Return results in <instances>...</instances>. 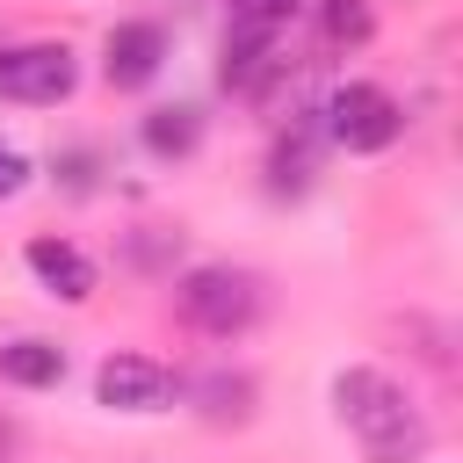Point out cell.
Returning a JSON list of instances; mask_svg holds the SVG:
<instances>
[{
	"label": "cell",
	"mask_w": 463,
	"mask_h": 463,
	"mask_svg": "<svg viewBox=\"0 0 463 463\" xmlns=\"http://www.w3.org/2000/svg\"><path fill=\"white\" fill-rule=\"evenodd\" d=\"M333 405L362 434L369 463H420L427 456V420L412 412V398L383 369H340L333 376Z\"/></svg>",
	"instance_id": "1"
},
{
	"label": "cell",
	"mask_w": 463,
	"mask_h": 463,
	"mask_svg": "<svg viewBox=\"0 0 463 463\" xmlns=\"http://www.w3.org/2000/svg\"><path fill=\"white\" fill-rule=\"evenodd\" d=\"M174 304H181V318H188L195 333L232 340V333H246V326L268 311V289H260V275H246V268H188L181 289H174Z\"/></svg>",
	"instance_id": "2"
},
{
	"label": "cell",
	"mask_w": 463,
	"mask_h": 463,
	"mask_svg": "<svg viewBox=\"0 0 463 463\" xmlns=\"http://www.w3.org/2000/svg\"><path fill=\"white\" fill-rule=\"evenodd\" d=\"M217 80L232 94H246V101H260L275 80H289V36H282V22H232Z\"/></svg>",
	"instance_id": "3"
},
{
	"label": "cell",
	"mask_w": 463,
	"mask_h": 463,
	"mask_svg": "<svg viewBox=\"0 0 463 463\" xmlns=\"http://www.w3.org/2000/svg\"><path fill=\"white\" fill-rule=\"evenodd\" d=\"M333 145H347V152H383V145H398V130H405V109L383 94V87H369V80H354V87H340L333 101H326V123H318Z\"/></svg>",
	"instance_id": "4"
},
{
	"label": "cell",
	"mask_w": 463,
	"mask_h": 463,
	"mask_svg": "<svg viewBox=\"0 0 463 463\" xmlns=\"http://www.w3.org/2000/svg\"><path fill=\"white\" fill-rule=\"evenodd\" d=\"M72 80H80V65H72L65 43H22V51H0V94H7V101L51 109V101L72 94Z\"/></svg>",
	"instance_id": "5"
},
{
	"label": "cell",
	"mask_w": 463,
	"mask_h": 463,
	"mask_svg": "<svg viewBox=\"0 0 463 463\" xmlns=\"http://www.w3.org/2000/svg\"><path fill=\"white\" fill-rule=\"evenodd\" d=\"M94 391H101V405H116V412H159V405L174 398V376H166L152 354H109L101 376H94Z\"/></svg>",
	"instance_id": "6"
},
{
	"label": "cell",
	"mask_w": 463,
	"mask_h": 463,
	"mask_svg": "<svg viewBox=\"0 0 463 463\" xmlns=\"http://www.w3.org/2000/svg\"><path fill=\"white\" fill-rule=\"evenodd\" d=\"M159 65H166V29L159 22H116L109 29V58H101L109 87H145Z\"/></svg>",
	"instance_id": "7"
},
{
	"label": "cell",
	"mask_w": 463,
	"mask_h": 463,
	"mask_svg": "<svg viewBox=\"0 0 463 463\" xmlns=\"http://www.w3.org/2000/svg\"><path fill=\"white\" fill-rule=\"evenodd\" d=\"M29 275H36L51 297H65V304H87V297H94V260H87L72 239H29Z\"/></svg>",
	"instance_id": "8"
},
{
	"label": "cell",
	"mask_w": 463,
	"mask_h": 463,
	"mask_svg": "<svg viewBox=\"0 0 463 463\" xmlns=\"http://www.w3.org/2000/svg\"><path fill=\"white\" fill-rule=\"evenodd\" d=\"M0 376L22 383V391H51L65 376V347H51V340H7L0 347Z\"/></svg>",
	"instance_id": "9"
},
{
	"label": "cell",
	"mask_w": 463,
	"mask_h": 463,
	"mask_svg": "<svg viewBox=\"0 0 463 463\" xmlns=\"http://www.w3.org/2000/svg\"><path fill=\"white\" fill-rule=\"evenodd\" d=\"M203 145V116L195 109H152L145 116V152L152 159H188Z\"/></svg>",
	"instance_id": "10"
},
{
	"label": "cell",
	"mask_w": 463,
	"mask_h": 463,
	"mask_svg": "<svg viewBox=\"0 0 463 463\" xmlns=\"http://www.w3.org/2000/svg\"><path fill=\"white\" fill-rule=\"evenodd\" d=\"M318 36H326V51H362L376 36L369 0H318Z\"/></svg>",
	"instance_id": "11"
},
{
	"label": "cell",
	"mask_w": 463,
	"mask_h": 463,
	"mask_svg": "<svg viewBox=\"0 0 463 463\" xmlns=\"http://www.w3.org/2000/svg\"><path fill=\"white\" fill-rule=\"evenodd\" d=\"M195 405H203V420H246L253 412V383L246 376H224V369H210V376H195Z\"/></svg>",
	"instance_id": "12"
},
{
	"label": "cell",
	"mask_w": 463,
	"mask_h": 463,
	"mask_svg": "<svg viewBox=\"0 0 463 463\" xmlns=\"http://www.w3.org/2000/svg\"><path fill=\"white\" fill-rule=\"evenodd\" d=\"M311 166H318V123H297V130L275 145V195L304 188V181H311Z\"/></svg>",
	"instance_id": "13"
},
{
	"label": "cell",
	"mask_w": 463,
	"mask_h": 463,
	"mask_svg": "<svg viewBox=\"0 0 463 463\" xmlns=\"http://www.w3.org/2000/svg\"><path fill=\"white\" fill-rule=\"evenodd\" d=\"M239 7V22H289L297 14V0H232Z\"/></svg>",
	"instance_id": "14"
},
{
	"label": "cell",
	"mask_w": 463,
	"mask_h": 463,
	"mask_svg": "<svg viewBox=\"0 0 463 463\" xmlns=\"http://www.w3.org/2000/svg\"><path fill=\"white\" fill-rule=\"evenodd\" d=\"M22 174H29V159L0 145V195H14V188H22Z\"/></svg>",
	"instance_id": "15"
},
{
	"label": "cell",
	"mask_w": 463,
	"mask_h": 463,
	"mask_svg": "<svg viewBox=\"0 0 463 463\" xmlns=\"http://www.w3.org/2000/svg\"><path fill=\"white\" fill-rule=\"evenodd\" d=\"M7 449H14V434H7V427H0V456H7Z\"/></svg>",
	"instance_id": "16"
}]
</instances>
